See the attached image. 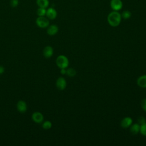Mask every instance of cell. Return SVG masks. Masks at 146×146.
<instances>
[{"instance_id": "18", "label": "cell", "mask_w": 146, "mask_h": 146, "mask_svg": "<svg viewBox=\"0 0 146 146\" xmlns=\"http://www.w3.org/2000/svg\"><path fill=\"white\" fill-rule=\"evenodd\" d=\"M52 127V123L50 121H46L42 124V127L44 129H49Z\"/></svg>"}, {"instance_id": "16", "label": "cell", "mask_w": 146, "mask_h": 146, "mask_svg": "<svg viewBox=\"0 0 146 146\" xmlns=\"http://www.w3.org/2000/svg\"><path fill=\"white\" fill-rule=\"evenodd\" d=\"M121 17L124 19H128L131 17V13L129 10H124L121 13Z\"/></svg>"}, {"instance_id": "11", "label": "cell", "mask_w": 146, "mask_h": 146, "mask_svg": "<svg viewBox=\"0 0 146 146\" xmlns=\"http://www.w3.org/2000/svg\"><path fill=\"white\" fill-rule=\"evenodd\" d=\"M43 52V55L44 57H46L47 58H49L51 57L53 55V52H54L53 48L51 46H47L44 47Z\"/></svg>"}, {"instance_id": "22", "label": "cell", "mask_w": 146, "mask_h": 146, "mask_svg": "<svg viewBox=\"0 0 146 146\" xmlns=\"http://www.w3.org/2000/svg\"><path fill=\"white\" fill-rule=\"evenodd\" d=\"M141 106L143 110L146 112V99H144L141 100Z\"/></svg>"}, {"instance_id": "17", "label": "cell", "mask_w": 146, "mask_h": 146, "mask_svg": "<svg viewBox=\"0 0 146 146\" xmlns=\"http://www.w3.org/2000/svg\"><path fill=\"white\" fill-rule=\"evenodd\" d=\"M66 74L70 77H74L76 74V70L73 68H69L66 70Z\"/></svg>"}, {"instance_id": "9", "label": "cell", "mask_w": 146, "mask_h": 146, "mask_svg": "<svg viewBox=\"0 0 146 146\" xmlns=\"http://www.w3.org/2000/svg\"><path fill=\"white\" fill-rule=\"evenodd\" d=\"M17 108L19 112L24 113L27 111V104L23 100H19L17 104Z\"/></svg>"}, {"instance_id": "1", "label": "cell", "mask_w": 146, "mask_h": 146, "mask_svg": "<svg viewBox=\"0 0 146 146\" xmlns=\"http://www.w3.org/2000/svg\"><path fill=\"white\" fill-rule=\"evenodd\" d=\"M121 21V14L119 11H113L110 12L107 16V22L112 27L118 26Z\"/></svg>"}, {"instance_id": "8", "label": "cell", "mask_w": 146, "mask_h": 146, "mask_svg": "<svg viewBox=\"0 0 146 146\" xmlns=\"http://www.w3.org/2000/svg\"><path fill=\"white\" fill-rule=\"evenodd\" d=\"M132 124V119L130 117H125L123 118L120 122V125L123 128H127L129 127Z\"/></svg>"}, {"instance_id": "13", "label": "cell", "mask_w": 146, "mask_h": 146, "mask_svg": "<svg viewBox=\"0 0 146 146\" xmlns=\"http://www.w3.org/2000/svg\"><path fill=\"white\" fill-rule=\"evenodd\" d=\"M36 3L39 7H43L47 9L49 5V0H36Z\"/></svg>"}, {"instance_id": "2", "label": "cell", "mask_w": 146, "mask_h": 146, "mask_svg": "<svg viewBox=\"0 0 146 146\" xmlns=\"http://www.w3.org/2000/svg\"><path fill=\"white\" fill-rule=\"evenodd\" d=\"M56 64L60 68H66L68 66L69 61L66 56L60 55L57 57L56 59Z\"/></svg>"}, {"instance_id": "14", "label": "cell", "mask_w": 146, "mask_h": 146, "mask_svg": "<svg viewBox=\"0 0 146 146\" xmlns=\"http://www.w3.org/2000/svg\"><path fill=\"white\" fill-rule=\"evenodd\" d=\"M140 125L138 123H135L133 124H131L130 126V132L133 135H136L140 132Z\"/></svg>"}, {"instance_id": "3", "label": "cell", "mask_w": 146, "mask_h": 146, "mask_svg": "<svg viewBox=\"0 0 146 146\" xmlns=\"http://www.w3.org/2000/svg\"><path fill=\"white\" fill-rule=\"evenodd\" d=\"M36 25L42 29H44L50 25V21L49 19L45 17L44 16L42 17H38L36 19Z\"/></svg>"}, {"instance_id": "6", "label": "cell", "mask_w": 146, "mask_h": 146, "mask_svg": "<svg viewBox=\"0 0 146 146\" xmlns=\"http://www.w3.org/2000/svg\"><path fill=\"white\" fill-rule=\"evenodd\" d=\"M67 86L66 80L63 77H59L56 81V86L59 90H63L66 88Z\"/></svg>"}, {"instance_id": "23", "label": "cell", "mask_w": 146, "mask_h": 146, "mask_svg": "<svg viewBox=\"0 0 146 146\" xmlns=\"http://www.w3.org/2000/svg\"><path fill=\"white\" fill-rule=\"evenodd\" d=\"M5 71V68L2 66H0V75L2 74Z\"/></svg>"}, {"instance_id": "7", "label": "cell", "mask_w": 146, "mask_h": 146, "mask_svg": "<svg viewBox=\"0 0 146 146\" xmlns=\"http://www.w3.org/2000/svg\"><path fill=\"white\" fill-rule=\"evenodd\" d=\"M32 119L36 123H40L43 120V116L39 112H35L32 115Z\"/></svg>"}, {"instance_id": "10", "label": "cell", "mask_w": 146, "mask_h": 146, "mask_svg": "<svg viewBox=\"0 0 146 146\" xmlns=\"http://www.w3.org/2000/svg\"><path fill=\"white\" fill-rule=\"evenodd\" d=\"M58 27L56 25H51L47 27V33L49 35H54L58 32Z\"/></svg>"}, {"instance_id": "15", "label": "cell", "mask_w": 146, "mask_h": 146, "mask_svg": "<svg viewBox=\"0 0 146 146\" xmlns=\"http://www.w3.org/2000/svg\"><path fill=\"white\" fill-rule=\"evenodd\" d=\"M46 9L43 7H38L36 10V14L38 17H42L45 16L46 13Z\"/></svg>"}, {"instance_id": "20", "label": "cell", "mask_w": 146, "mask_h": 146, "mask_svg": "<svg viewBox=\"0 0 146 146\" xmlns=\"http://www.w3.org/2000/svg\"><path fill=\"white\" fill-rule=\"evenodd\" d=\"M10 4L12 7H17L19 5V0H10Z\"/></svg>"}, {"instance_id": "4", "label": "cell", "mask_w": 146, "mask_h": 146, "mask_svg": "<svg viewBox=\"0 0 146 146\" xmlns=\"http://www.w3.org/2000/svg\"><path fill=\"white\" fill-rule=\"evenodd\" d=\"M110 7L113 11H119L123 8V3L121 0H111Z\"/></svg>"}, {"instance_id": "21", "label": "cell", "mask_w": 146, "mask_h": 146, "mask_svg": "<svg viewBox=\"0 0 146 146\" xmlns=\"http://www.w3.org/2000/svg\"><path fill=\"white\" fill-rule=\"evenodd\" d=\"M145 123H146V120L144 116H141L137 118V123L141 125V124H144Z\"/></svg>"}, {"instance_id": "24", "label": "cell", "mask_w": 146, "mask_h": 146, "mask_svg": "<svg viewBox=\"0 0 146 146\" xmlns=\"http://www.w3.org/2000/svg\"><path fill=\"white\" fill-rule=\"evenodd\" d=\"M60 73L62 75L66 74V68H60Z\"/></svg>"}, {"instance_id": "12", "label": "cell", "mask_w": 146, "mask_h": 146, "mask_svg": "<svg viewBox=\"0 0 146 146\" xmlns=\"http://www.w3.org/2000/svg\"><path fill=\"white\" fill-rule=\"evenodd\" d=\"M137 84L141 88H146V75H143L139 77L137 80Z\"/></svg>"}, {"instance_id": "5", "label": "cell", "mask_w": 146, "mask_h": 146, "mask_svg": "<svg viewBox=\"0 0 146 146\" xmlns=\"http://www.w3.org/2000/svg\"><path fill=\"white\" fill-rule=\"evenodd\" d=\"M46 16L48 19L54 20L57 17V11L54 7H48L46 10Z\"/></svg>"}, {"instance_id": "19", "label": "cell", "mask_w": 146, "mask_h": 146, "mask_svg": "<svg viewBox=\"0 0 146 146\" xmlns=\"http://www.w3.org/2000/svg\"><path fill=\"white\" fill-rule=\"evenodd\" d=\"M140 132L143 135L146 136V123L140 125Z\"/></svg>"}]
</instances>
